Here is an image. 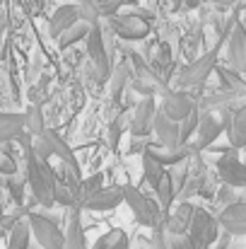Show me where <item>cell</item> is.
<instances>
[{"label":"cell","mask_w":246,"mask_h":249,"mask_svg":"<svg viewBox=\"0 0 246 249\" xmlns=\"http://www.w3.org/2000/svg\"><path fill=\"white\" fill-rule=\"evenodd\" d=\"M123 203H128V208L133 211L135 220L140 225H145V228L155 230V228H160L164 223V213L160 208V203H157V198L143 194L138 186H131V184L123 186Z\"/></svg>","instance_id":"obj_2"},{"label":"cell","mask_w":246,"mask_h":249,"mask_svg":"<svg viewBox=\"0 0 246 249\" xmlns=\"http://www.w3.org/2000/svg\"><path fill=\"white\" fill-rule=\"evenodd\" d=\"M222 228H220V220L217 215H213L210 211L205 208H196L193 213V220H191V228H188V240L193 242L196 249H210L215 245V240L220 237Z\"/></svg>","instance_id":"obj_4"},{"label":"cell","mask_w":246,"mask_h":249,"mask_svg":"<svg viewBox=\"0 0 246 249\" xmlns=\"http://www.w3.org/2000/svg\"><path fill=\"white\" fill-rule=\"evenodd\" d=\"M89 29H92V24H87V22L78 19V22H75L70 29H66V32L58 36V46H61V49H70V46H75L78 41L87 39Z\"/></svg>","instance_id":"obj_24"},{"label":"cell","mask_w":246,"mask_h":249,"mask_svg":"<svg viewBox=\"0 0 246 249\" xmlns=\"http://www.w3.org/2000/svg\"><path fill=\"white\" fill-rule=\"evenodd\" d=\"M166 172V167H162L160 162H155L150 155H143V174H145V181L155 189L157 181L162 179V174Z\"/></svg>","instance_id":"obj_28"},{"label":"cell","mask_w":246,"mask_h":249,"mask_svg":"<svg viewBox=\"0 0 246 249\" xmlns=\"http://www.w3.org/2000/svg\"><path fill=\"white\" fill-rule=\"evenodd\" d=\"M150 249H169V242H166V232L164 228H155L152 230V240H150Z\"/></svg>","instance_id":"obj_35"},{"label":"cell","mask_w":246,"mask_h":249,"mask_svg":"<svg viewBox=\"0 0 246 249\" xmlns=\"http://www.w3.org/2000/svg\"><path fill=\"white\" fill-rule=\"evenodd\" d=\"M78 19H80L78 5H61V7L51 15V19H49V32H51V36L58 39V36H61L66 29H70Z\"/></svg>","instance_id":"obj_20"},{"label":"cell","mask_w":246,"mask_h":249,"mask_svg":"<svg viewBox=\"0 0 246 249\" xmlns=\"http://www.w3.org/2000/svg\"><path fill=\"white\" fill-rule=\"evenodd\" d=\"M155 114H157L155 97L140 99V102L135 104V109H133L131 133L138 136V138H150V136H152V128H155Z\"/></svg>","instance_id":"obj_10"},{"label":"cell","mask_w":246,"mask_h":249,"mask_svg":"<svg viewBox=\"0 0 246 249\" xmlns=\"http://www.w3.org/2000/svg\"><path fill=\"white\" fill-rule=\"evenodd\" d=\"M131 63H133V87H135V92L143 94V97H155V92L160 89V83H157L155 73L135 53H131Z\"/></svg>","instance_id":"obj_16"},{"label":"cell","mask_w":246,"mask_h":249,"mask_svg":"<svg viewBox=\"0 0 246 249\" xmlns=\"http://www.w3.org/2000/svg\"><path fill=\"white\" fill-rule=\"evenodd\" d=\"M24 162H27V184L34 194V201L41 206H53L56 203V174L53 169L39 160L32 150H24Z\"/></svg>","instance_id":"obj_1"},{"label":"cell","mask_w":246,"mask_h":249,"mask_svg":"<svg viewBox=\"0 0 246 249\" xmlns=\"http://www.w3.org/2000/svg\"><path fill=\"white\" fill-rule=\"evenodd\" d=\"M29 242H32V228L27 220H19L7 235V249H29Z\"/></svg>","instance_id":"obj_25"},{"label":"cell","mask_w":246,"mask_h":249,"mask_svg":"<svg viewBox=\"0 0 246 249\" xmlns=\"http://www.w3.org/2000/svg\"><path fill=\"white\" fill-rule=\"evenodd\" d=\"M225 133V126H222V119H217L213 111H203L200 114V121H198V128H196V153L198 150H205V148H213L215 141Z\"/></svg>","instance_id":"obj_11"},{"label":"cell","mask_w":246,"mask_h":249,"mask_svg":"<svg viewBox=\"0 0 246 249\" xmlns=\"http://www.w3.org/2000/svg\"><path fill=\"white\" fill-rule=\"evenodd\" d=\"M227 66L239 75L246 73V32L239 22L232 27L227 36Z\"/></svg>","instance_id":"obj_13"},{"label":"cell","mask_w":246,"mask_h":249,"mask_svg":"<svg viewBox=\"0 0 246 249\" xmlns=\"http://www.w3.org/2000/svg\"><path fill=\"white\" fill-rule=\"evenodd\" d=\"M66 249H89L84 228L80 223V208H70L68 215V230H66Z\"/></svg>","instance_id":"obj_21"},{"label":"cell","mask_w":246,"mask_h":249,"mask_svg":"<svg viewBox=\"0 0 246 249\" xmlns=\"http://www.w3.org/2000/svg\"><path fill=\"white\" fill-rule=\"evenodd\" d=\"M99 189H101V174H94V177H89V179H82L80 181V206L87 196H92V194L99 191Z\"/></svg>","instance_id":"obj_33"},{"label":"cell","mask_w":246,"mask_h":249,"mask_svg":"<svg viewBox=\"0 0 246 249\" xmlns=\"http://www.w3.org/2000/svg\"><path fill=\"white\" fill-rule=\"evenodd\" d=\"M220 228L225 232H230L232 237H244L246 235V201H237L232 206H227L220 215Z\"/></svg>","instance_id":"obj_15"},{"label":"cell","mask_w":246,"mask_h":249,"mask_svg":"<svg viewBox=\"0 0 246 249\" xmlns=\"http://www.w3.org/2000/svg\"><path fill=\"white\" fill-rule=\"evenodd\" d=\"M239 24L244 27V32H246V12H244V15H242V19H239Z\"/></svg>","instance_id":"obj_38"},{"label":"cell","mask_w":246,"mask_h":249,"mask_svg":"<svg viewBox=\"0 0 246 249\" xmlns=\"http://www.w3.org/2000/svg\"><path fill=\"white\" fill-rule=\"evenodd\" d=\"M155 198H157L162 213L166 215L169 208L174 206V198H176V189H174V179H171V172H169V169L164 172L162 179H160L157 186H155Z\"/></svg>","instance_id":"obj_23"},{"label":"cell","mask_w":246,"mask_h":249,"mask_svg":"<svg viewBox=\"0 0 246 249\" xmlns=\"http://www.w3.org/2000/svg\"><path fill=\"white\" fill-rule=\"evenodd\" d=\"M193 213H196V206H191L188 201H181L174 213H166L164 215V223H162L164 232L166 235H186L188 228H191Z\"/></svg>","instance_id":"obj_17"},{"label":"cell","mask_w":246,"mask_h":249,"mask_svg":"<svg viewBox=\"0 0 246 249\" xmlns=\"http://www.w3.org/2000/svg\"><path fill=\"white\" fill-rule=\"evenodd\" d=\"M183 2V7H198L200 5V0H181Z\"/></svg>","instance_id":"obj_37"},{"label":"cell","mask_w":246,"mask_h":249,"mask_svg":"<svg viewBox=\"0 0 246 249\" xmlns=\"http://www.w3.org/2000/svg\"><path fill=\"white\" fill-rule=\"evenodd\" d=\"M232 2H234V5H239V2H246V0H232Z\"/></svg>","instance_id":"obj_39"},{"label":"cell","mask_w":246,"mask_h":249,"mask_svg":"<svg viewBox=\"0 0 246 249\" xmlns=\"http://www.w3.org/2000/svg\"><path fill=\"white\" fill-rule=\"evenodd\" d=\"M121 203H123V186H101L99 191H94L82 201L80 208L92 213H104V211H114Z\"/></svg>","instance_id":"obj_12"},{"label":"cell","mask_w":246,"mask_h":249,"mask_svg":"<svg viewBox=\"0 0 246 249\" xmlns=\"http://www.w3.org/2000/svg\"><path fill=\"white\" fill-rule=\"evenodd\" d=\"M152 133L157 136V143H160V145H166V148L186 145V143L181 141V128H179V124L171 121V119H166L160 107H157V114H155V128H152Z\"/></svg>","instance_id":"obj_18"},{"label":"cell","mask_w":246,"mask_h":249,"mask_svg":"<svg viewBox=\"0 0 246 249\" xmlns=\"http://www.w3.org/2000/svg\"><path fill=\"white\" fill-rule=\"evenodd\" d=\"M41 138L46 141V145L51 148V155L53 158H58V162L66 167H70L73 172H78L80 174V165H78V158H75V153L66 145V141L56 133V131H51V128H46L44 133H41Z\"/></svg>","instance_id":"obj_19"},{"label":"cell","mask_w":246,"mask_h":249,"mask_svg":"<svg viewBox=\"0 0 246 249\" xmlns=\"http://www.w3.org/2000/svg\"><path fill=\"white\" fill-rule=\"evenodd\" d=\"M0 218H2V208H0Z\"/></svg>","instance_id":"obj_40"},{"label":"cell","mask_w":246,"mask_h":249,"mask_svg":"<svg viewBox=\"0 0 246 249\" xmlns=\"http://www.w3.org/2000/svg\"><path fill=\"white\" fill-rule=\"evenodd\" d=\"M196 153V148L193 145H179V148H166V145H160V143H155V145H150L143 155H150L155 162H160L162 167H176V165H181L183 160H188L191 155Z\"/></svg>","instance_id":"obj_14"},{"label":"cell","mask_w":246,"mask_h":249,"mask_svg":"<svg viewBox=\"0 0 246 249\" xmlns=\"http://www.w3.org/2000/svg\"><path fill=\"white\" fill-rule=\"evenodd\" d=\"M215 68H217V51L203 53L198 61L188 63V66L181 71V75H179V87H181V89H186V87H203Z\"/></svg>","instance_id":"obj_6"},{"label":"cell","mask_w":246,"mask_h":249,"mask_svg":"<svg viewBox=\"0 0 246 249\" xmlns=\"http://www.w3.org/2000/svg\"><path fill=\"white\" fill-rule=\"evenodd\" d=\"M87 56L97 71V78H109L111 75V63H109V49H106V41H104V34L99 29V24H94L87 34Z\"/></svg>","instance_id":"obj_7"},{"label":"cell","mask_w":246,"mask_h":249,"mask_svg":"<svg viewBox=\"0 0 246 249\" xmlns=\"http://www.w3.org/2000/svg\"><path fill=\"white\" fill-rule=\"evenodd\" d=\"M166 242H169V249H196L188 235H166Z\"/></svg>","instance_id":"obj_34"},{"label":"cell","mask_w":246,"mask_h":249,"mask_svg":"<svg viewBox=\"0 0 246 249\" xmlns=\"http://www.w3.org/2000/svg\"><path fill=\"white\" fill-rule=\"evenodd\" d=\"M22 131H24V114L0 111V143L17 141V136Z\"/></svg>","instance_id":"obj_22"},{"label":"cell","mask_w":246,"mask_h":249,"mask_svg":"<svg viewBox=\"0 0 246 249\" xmlns=\"http://www.w3.org/2000/svg\"><path fill=\"white\" fill-rule=\"evenodd\" d=\"M217 174H220L222 184L234 186V189H246V165L237 158L234 148L222 153V158L217 160Z\"/></svg>","instance_id":"obj_9"},{"label":"cell","mask_w":246,"mask_h":249,"mask_svg":"<svg viewBox=\"0 0 246 249\" xmlns=\"http://www.w3.org/2000/svg\"><path fill=\"white\" fill-rule=\"evenodd\" d=\"M200 114H203V109L196 104V107H193V111H191V114H188V116H186V119L179 124V128H181V141H183V143H188V138L196 133L198 121H200Z\"/></svg>","instance_id":"obj_30"},{"label":"cell","mask_w":246,"mask_h":249,"mask_svg":"<svg viewBox=\"0 0 246 249\" xmlns=\"http://www.w3.org/2000/svg\"><path fill=\"white\" fill-rule=\"evenodd\" d=\"M198 102L186 92V89H166L164 92V99H162V109L164 111V116L166 119H171V121H176V124H181L191 111H193V107H196Z\"/></svg>","instance_id":"obj_8"},{"label":"cell","mask_w":246,"mask_h":249,"mask_svg":"<svg viewBox=\"0 0 246 249\" xmlns=\"http://www.w3.org/2000/svg\"><path fill=\"white\" fill-rule=\"evenodd\" d=\"M27 223L32 228V237L41 249H66V232L53 218L32 211L27 213Z\"/></svg>","instance_id":"obj_3"},{"label":"cell","mask_w":246,"mask_h":249,"mask_svg":"<svg viewBox=\"0 0 246 249\" xmlns=\"http://www.w3.org/2000/svg\"><path fill=\"white\" fill-rule=\"evenodd\" d=\"M215 201H217V206H220V213H222L227 206H232V203L242 201V196H237V189H234V186H227V184H222V186H220V191H217V196H215Z\"/></svg>","instance_id":"obj_32"},{"label":"cell","mask_w":246,"mask_h":249,"mask_svg":"<svg viewBox=\"0 0 246 249\" xmlns=\"http://www.w3.org/2000/svg\"><path fill=\"white\" fill-rule=\"evenodd\" d=\"M152 143H150V138H138V136H133V143H131V153H145L148 148H150Z\"/></svg>","instance_id":"obj_36"},{"label":"cell","mask_w":246,"mask_h":249,"mask_svg":"<svg viewBox=\"0 0 246 249\" xmlns=\"http://www.w3.org/2000/svg\"><path fill=\"white\" fill-rule=\"evenodd\" d=\"M215 71H217V78L222 83V89H237V87H242L246 83V80H242V75L237 71H232L230 66H217Z\"/></svg>","instance_id":"obj_31"},{"label":"cell","mask_w":246,"mask_h":249,"mask_svg":"<svg viewBox=\"0 0 246 249\" xmlns=\"http://www.w3.org/2000/svg\"><path fill=\"white\" fill-rule=\"evenodd\" d=\"M126 80H128V71H126V66H116V68H111V83H109V97H111V99L118 102L121 89H123Z\"/></svg>","instance_id":"obj_29"},{"label":"cell","mask_w":246,"mask_h":249,"mask_svg":"<svg viewBox=\"0 0 246 249\" xmlns=\"http://www.w3.org/2000/svg\"><path fill=\"white\" fill-rule=\"evenodd\" d=\"M89 249H128V235L123 230H109L97 240V245Z\"/></svg>","instance_id":"obj_26"},{"label":"cell","mask_w":246,"mask_h":249,"mask_svg":"<svg viewBox=\"0 0 246 249\" xmlns=\"http://www.w3.org/2000/svg\"><path fill=\"white\" fill-rule=\"evenodd\" d=\"M111 32L126 41H140L150 34V22L143 12H128L111 17Z\"/></svg>","instance_id":"obj_5"},{"label":"cell","mask_w":246,"mask_h":249,"mask_svg":"<svg viewBox=\"0 0 246 249\" xmlns=\"http://www.w3.org/2000/svg\"><path fill=\"white\" fill-rule=\"evenodd\" d=\"M24 131H27L29 136H34V138H39V136L46 131V126H44V116H41L39 107H32V109L24 114Z\"/></svg>","instance_id":"obj_27"}]
</instances>
